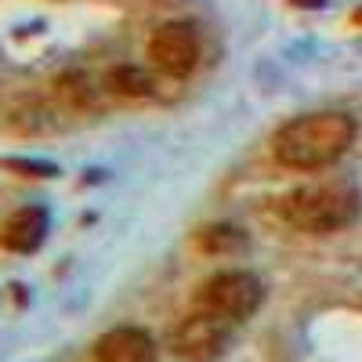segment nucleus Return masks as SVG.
Returning a JSON list of instances; mask_svg holds the SVG:
<instances>
[{
  "mask_svg": "<svg viewBox=\"0 0 362 362\" xmlns=\"http://www.w3.org/2000/svg\"><path fill=\"white\" fill-rule=\"evenodd\" d=\"M358 124L348 112H305L272 138V156L290 170H326L355 145Z\"/></svg>",
  "mask_w": 362,
  "mask_h": 362,
  "instance_id": "obj_1",
  "label": "nucleus"
},
{
  "mask_svg": "<svg viewBox=\"0 0 362 362\" xmlns=\"http://www.w3.org/2000/svg\"><path fill=\"white\" fill-rule=\"evenodd\" d=\"M279 218L308 235H329L341 232L348 225H355L358 210H362V196L351 181H312L300 185L293 192H286L279 203Z\"/></svg>",
  "mask_w": 362,
  "mask_h": 362,
  "instance_id": "obj_2",
  "label": "nucleus"
},
{
  "mask_svg": "<svg viewBox=\"0 0 362 362\" xmlns=\"http://www.w3.org/2000/svg\"><path fill=\"white\" fill-rule=\"evenodd\" d=\"M264 300V286L254 272L247 268H225L214 272L199 290H196V312L214 315L221 322H243L250 319Z\"/></svg>",
  "mask_w": 362,
  "mask_h": 362,
  "instance_id": "obj_3",
  "label": "nucleus"
},
{
  "mask_svg": "<svg viewBox=\"0 0 362 362\" xmlns=\"http://www.w3.org/2000/svg\"><path fill=\"white\" fill-rule=\"evenodd\" d=\"M148 58L167 76H185L199 62V33L192 22H163L153 40H148Z\"/></svg>",
  "mask_w": 362,
  "mask_h": 362,
  "instance_id": "obj_4",
  "label": "nucleus"
},
{
  "mask_svg": "<svg viewBox=\"0 0 362 362\" xmlns=\"http://www.w3.org/2000/svg\"><path fill=\"white\" fill-rule=\"evenodd\" d=\"M228 334H232L228 322H221L214 315H203V312H192L174 329V351L185 362H214V358H221Z\"/></svg>",
  "mask_w": 362,
  "mask_h": 362,
  "instance_id": "obj_5",
  "label": "nucleus"
},
{
  "mask_svg": "<svg viewBox=\"0 0 362 362\" xmlns=\"http://www.w3.org/2000/svg\"><path fill=\"white\" fill-rule=\"evenodd\" d=\"M95 362H160L156 341L141 326H116L98 337Z\"/></svg>",
  "mask_w": 362,
  "mask_h": 362,
  "instance_id": "obj_6",
  "label": "nucleus"
},
{
  "mask_svg": "<svg viewBox=\"0 0 362 362\" xmlns=\"http://www.w3.org/2000/svg\"><path fill=\"white\" fill-rule=\"evenodd\" d=\"M47 225H51V218L44 206H22L0 225V247L11 254H33L44 243Z\"/></svg>",
  "mask_w": 362,
  "mask_h": 362,
  "instance_id": "obj_7",
  "label": "nucleus"
},
{
  "mask_svg": "<svg viewBox=\"0 0 362 362\" xmlns=\"http://www.w3.org/2000/svg\"><path fill=\"white\" fill-rule=\"evenodd\" d=\"M199 247L210 254H232V250H243L247 247V235L239 232L235 225H210L199 235Z\"/></svg>",
  "mask_w": 362,
  "mask_h": 362,
  "instance_id": "obj_8",
  "label": "nucleus"
},
{
  "mask_svg": "<svg viewBox=\"0 0 362 362\" xmlns=\"http://www.w3.org/2000/svg\"><path fill=\"white\" fill-rule=\"evenodd\" d=\"M112 87L138 98V95H148V90H153V80H148L141 69H116L112 73Z\"/></svg>",
  "mask_w": 362,
  "mask_h": 362,
  "instance_id": "obj_9",
  "label": "nucleus"
}]
</instances>
